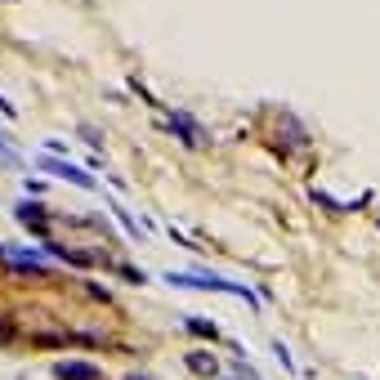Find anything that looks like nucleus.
Wrapping results in <instances>:
<instances>
[{
  "label": "nucleus",
  "instance_id": "3",
  "mask_svg": "<svg viewBox=\"0 0 380 380\" xmlns=\"http://www.w3.org/2000/svg\"><path fill=\"white\" fill-rule=\"evenodd\" d=\"M14 219H18V224L27 228V232H36V237H50V219H45V211H41V206H36L32 197L14 206Z\"/></svg>",
  "mask_w": 380,
  "mask_h": 380
},
{
  "label": "nucleus",
  "instance_id": "10",
  "mask_svg": "<svg viewBox=\"0 0 380 380\" xmlns=\"http://www.w3.org/2000/svg\"><path fill=\"white\" fill-rule=\"evenodd\" d=\"M117 273L126 277V282H134V287H143V282H148V273H143V268H134V264H117Z\"/></svg>",
  "mask_w": 380,
  "mask_h": 380
},
{
  "label": "nucleus",
  "instance_id": "11",
  "mask_svg": "<svg viewBox=\"0 0 380 380\" xmlns=\"http://www.w3.org/2000/svg\"><path fill=\"white\" fill-rule=\"evenodd\" d=\"M273 358H277L282 367H287V372H296V358H291V349H287V345H282V340H277V345H273Z\"/></svg>",
  "mask_w": 380,
  "mask_h": 380
},
{
  "label": "nucleus",
  "instance_id": "13",
  "mask_svg": "<svg viewBox=\"0 0 380 380\" xmlns=\"http://www.w3.org/2000/svg\"><path fill=\"white\" fill-rule=\"evenodd\" d=\"M81 139L90 143V148H103V139H99V130H94V126H81Z\"/></svg>",
  "mask_w": 380,
  "mask_h": 380
},
{
  "label": "nucleus",
  "instance_id": "2",
  "mask_svg": "<svg viewBox=\"0 0 380 380\" xmlns=\"http://www.w3.org/2000/svg\"><path fill=\"white\" fill-rule=\"evenodd\" d=\"M166 130L175 134L179 143H188V148H202V143H206V126H202L197 117H188V112H170L166 117Z\"/></svg>",
  "mask_w": 380,
  "mask_h": 380
},
{
  "label": "nucleus",
  "instance_id": "8",
  "mask_svg": "<svg viewBox=\"0 0 380 380\" xmlns=\"http://www.w3.org/2000/svg\"><path fill=\"white\" fill-rule=\"evenodd\" d=\"M0 166H22V152L9 148V134L0 130Z\"/></svg>",
  "mask_w": 380,
  "mask_h": 380
},
{
  "label": "nucleus",
  "instance_id": "6",
  "mask_svg": "<svg viewBox=\"0 0 380 380\" xmlns=\"http://www.w3.org/2000/svg\"><path fill=\"white\" fill-rule=\"evenodd\" d=\"M107 211H112V215L121 219V228H126V232H130V237H134V242H143V224H134V219H130V211H121V206H117V202H107Z\"/></svg>",
  "mask_w": 380,
  "mask_h": 380
},
{
  "label": "nucleus",
  "instance_id": "1",
  "mask_svg": "<svg viewBox=\"0 0 380 380\" xmlns=\"http://www.w3.org/2000/svg\"><path fill=\"white\" fill-rule=\"evenodd\" d=\"M45 170V175H58V179H67V183H77V188L85 192H99V179L90 175V170H81L77 162H67V157H50V152H41V162H36Z\"/></svg>",
  "mask_w": 380,
  "mask_h": 380
},
{
  "label": "nucleus",
  "instance_id": "5",
  "mask_svg": "<svg viewBox=\"0 0 380 380\" xmlns=\"http://www.w3.org/2000/svg\"><path fill=\"white\" fill-rule=\"evenodd\" d=\"M183 367H188L192 376H206V380H211L219 362H215V353H206V349H192V353H183Z\"/></svg>",
  "mask_w": 380,
  "mask_h": 380
},
{
  "label": "nucleus",
  "instance_id": "15",
  "mask_svg": "<svg viewBox=\"0 0 380 380\" xmlns=\"http://www.w3.org/2000/svg\"><path fill=\"white\" fill-rule=\"evenodd\" d=\"M130 380H157V376H143V372H134V376H130Z\"/></svg>",
  "mask_w": 380,
  "mask_h": 380
},
{
  "label": "nucleus",
  "instance_id": "9",
  "mask_svg": "<svg viewBox=\"0 0 380 380\" xmlns=\"http://www.w3.org/2000/svg\"><path fill=\"white\" fill-rule=\"evenodd\" d=\"M309 197H313L317 206H327V211H331V215H340V211H345V206H340L336 197H331V192H322V188H313V192H309Z\"/></svg>",
  "mask_w": 380,
  "mask_h": 380
},
{
  "label": "nucleus",
  "instance_id": "7",
  "mask_svg": "<svg viewBox=\"0 0 380 380\" xmlns=\"http://www.w3.org/2000/svg\"><path fill=\"white\" fill-rule=\"evenodd\" d=\"M183 327H188L197 340H215V336H219V327H215V322H206V317H188Z\"/></svg>",
  "mask_w": 380,
  "mask_h": 380
},
{
  "label": "nucleus",
  "instance_id": "14",
  "mask_svg": "<svg viewBox=\"0 0 380 380\" xmlns=\"http://www.w3.org/2000/svg\"><path fill=\"white\" fill-rule=\"evenodd\" d=\"M0 112H5L9 121H14V117H18V107H14V103H9V99H5V94H0Z\"/></svg>",
  "mask_w": 380,
  "mask_h": 380
},
{
  "label": "nucleus",
  "instance_id": "12",
  "mask_svg": "<svg viewBox=\"0 0 380 380\" xmlns=\"http://www.w3.org/2000/svg\"><path fill=\"white\" fill-rule=\"evenodd\" d=\"M14 336H18V327L9 317H0V345H14Z\"/></svg>",
  "mask_w": 380,
  "mask_h": 380
},
{
  "label": "nucleus",
  "instance_id": "4",
  "mask_svg": "<svg viewBox=\"0 0 380 380\" xmlns=\"http://www.w3.org/2000/svg\"><path fill=\"white\" fill-rule=\"evenodd\" d=\"M54 380H103V372H99L94 362L67 358V362H54Z\"/></svg>",
  "mask_w": 380,
  "mask_h": 380
}]
</instances>
